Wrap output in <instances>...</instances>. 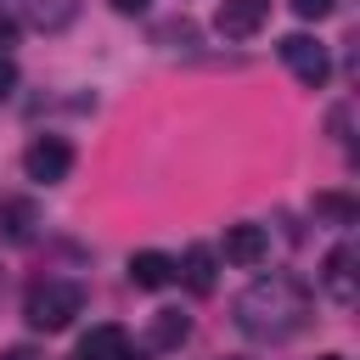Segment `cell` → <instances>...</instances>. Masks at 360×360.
Segmentation results:
<instances>
[{
	"label": "cell",
	"instance_id": "cell-1",
	"mask_svg": "<svg viewBox=\"0 0 360 360\" xmlns=\"http://www.w3.org/2000/svg\"><path fill=\"white\" fill-rule=\"evenodd\" d=\"M309 287L298 281V276H287V270H270V276H259V281H248L242 292H236V304H231V321H236V332L242 338H253V343H287V338H298L304 326H309Z\"/></svg>",
	"mask_w": 360,
	"mask_h": 360
},
{
	"label": "cell",
	"instance_id": "cell-2",
	"mask_svg": "<svg viewBox=\"0 0 360 360\" xmlns=\"http://www.w3.org/2000/svg\"><path fill=\"white\" fill-rule=\"evenodd\" d=\"M79 309H84V287L68 281V276H45V281H34L28 298H22V321H28L34 332H62V326H73Z\"/></svg>",
	"mask_w": 360,
	"mask_h": 360
},
{
	"label": "cell",
	"instance_id": "cell-3",
	"mask_svg": "<svg viewBox=\"0 0 360 360\" xmlns=\"http://www.w3.org/2000/svg\"><path fill=\"white\" fill-rule=\"evenodd\" d=\"M276 51H281V62H287V73H292L298 84L321 90V84L332 79V56H326V45H321L315 34H287Z\"/></svg>",
	"mask_w": 360,
	"mask_h": 360
},
{
	"label": "cell",
	"instance_id": "cell-4",
	"mask_svg": "<svg viewBox=\"0 0 360 360\" xmlns=\"http://www.w3.org/2000/svg\"><path fill=\"white\" fill-rule=\"evenodd\" d=\"M22 174L39 180V186L68 180V174H73V146H68L62 135H34V141L22 146Z\"/></svg>",
	"mask_w": 360,
	"mask_h": 360
},
{
	"label": "cell",
	"instance_id": "cell-5",
	"mask_svg": "<svg viewBox=\"0 0 360 360\" xmlns=\"http://www.w3.org/2000/svg\"><path fill=\"white\" fill-rule=\"evenodd\" d=\"M219 253H225V264H242V270H253V264H264V253H270V231H264V225H253V219H242V225H225V242H219Z\"/></svg>",
	"mask_w": 360,
	"mask_h": 360
},
{
	"label": "cell",
	"instance_id": "cell-6",
	"mask_svg": "<svg viewBox=\"0 0 360 360\" xmlns=\"http://www.w3.org/2000/svg\"><path fill=\"white\" fill-rule=\"evenodd\" d=\"M321 292H326L338 309H354V248H349V242H338V248L326 253V264H321Z\"/></svg>",
	"mask_w": 360,
	"mask_h": 360
},
{
	"label": "cell",
	"instance_id": "cell-7",
	"mask_svg": "<svg viewBox=\"0 0 360 360\" xmlns=\"http://www.w3.org/2000/svg\"><path fill=\"white\" fill-rule=\"evenodd\" d=\"M264 22H270V0H219V11H214V28L225 39H248Z\"/></svg>",
	"mask_w": 360,
	"mask_h": 360
},
{
	"label": "cell",
	"instance_id": "cell-8",
	"mask_svg": "<svg viewBox=\"0 0 360 360\" xmlns=\"http://www.w3.org/2000/svg\"><path fill=\"white\" fill-rule=\"evenodd\" d=\"M129 281H135L141 292H158V287L174 281V259L158 253V248H141V253H129Z\"/></svg>",
	"mask_w": 360,
	"mask_h": 360
},
{
	"label": "cell",
	"instance_id": "cell-9",
	"mask_svg": "<svg viewBox=\"0 0 360 360\" xmlns=\"http://www.w3.org/2000/svg\"><path fill=\"white\" fill-rule=\"evenodd\" d=\"M214 270H219L214 248H186V259H174V276H180L197 298H208V292H214Z\"/></svg>",
	"mask_w": 360,
	"mask_h": 360
},
{
	"label": "cell",
	"instance_id": "cell-10",
	"mask_svg": "<svg viewBox=\"0 0 360 360\" xmlns=\"http://www.w3.org/2000/svg\"><path fill=\"white\" fill-rule=\"evenodd\" d=\"M124 349H129V332L112 326V321H101V326H90V332L79 338V354H73V360H118Z\"/></svg>",
	"mask_w": 360,
	"mask_h": 360
},
{
	"label": "cell",
	"instance_id": "cell-11",
	"mask_svg": "<svg viewBox=\"0 0 360 360\" xmlns=\"http://www.w3.org/2000/svg\"><path fill=\"white\" fill-rule=\"evenodd\" d=\"M22 17H28V28H39V34H62V28L79 17V0H22Z\"/></svg>",
	"mask_w": 360,
	"mask_h": 360
},
{
	"label": "cell",
	"instance_id": "cell-12",
	"mask_svg": "<svg viewBox=\"0 0 360 360\" xmlns=\"http://www.w3.org/2000/svg\"><path fill=\"white\" fill-rule=\"evenodd\" d=\"M186 338H191V315H180V309H158L146 326V349H180Z\"/></svg>",
	"mask_w": 360,
	"mask_h": 360
},
{
	"label": "cell",
	"instance_id": "cell-13",
	"mask_svg": "<svg viewBox=\"0 0 360 360\" xmlns=\"http://www.w3.org/2000/svg\"><path fill=\"white\" fill-rule=\"evenodd\" d=\"M315 219H332V225H354L360 219V202L349 197V191H315Z\"/></svg>",
	"mask_w": 360,
	"mask_h": 360
},
{
	"label": "cell",
	"instance_id": "cell-14",
	"mask_svg": "<svg viewBox=\"0 0 360 360\" xmlns=\"http://www.w3.org/2000/svg\"><path fill=\"white\" fill-rule=\"evenodd\" d=\"M0 231H6L11 242H28V236H34V208H28V202H0Z\"/></svg>",
	"mask_w": 360,
	"mask_h": 360
},
{
	"label": "cell",
	"instance_id": "cell-15",
	"mask_svg": "<svg viewBox=\"0 0 360 360\" xmlns=\"http://www.w3.org/2000/svg\"><path fill=\"white\" fill-rule=\"evenodd\" d=\"M287 6H292L304 22H321V17H332V11H338V0H287Z\"/></svg>",
	"mask_w": 360,
	"mask_h": 360
},
{
	"label": "cell",
	"instance_id": "cell-16",
	"mask_svg": "<svg viewBox=\"0 0 360 360\" xmlns=\"http://www.w3.org/2000/svg\"><path fill=\"white\" fill-rule=\"evenodd\" d=\"M11 90H17V62H11V56H0V101H6Z\"/></svg>",
	"mask_w": 360,
	"mask_h": 360
},
{
	"label": "cell",
	"instance_id": "cell-17",
	"mask_svg": "<svg viewBox=\"0 0 360 360\" xmlns=\"http://www.w3.org/2000/svg\"><path fill=\"white\" fill-rule=\"evenodd\" d=\"M146 6H152V0H112V11H118V17H141Z\"/></svg>",
	"mask_w": 360,
	"mask_h": 360
},
{
	"label": "cell",
	"instance_id": "cell-18",
	"mask_svg": "<svg viewBox=\"0 0 360 360\" xmlns=\"http://www.w3.org/2000/svg\"><path fill=\"white\" fill-rule=\"evenodd\" d=\"M0 360H39V354H34V349H6Z\"/></svg>",
	"mask_w": 360,
	"mask_h": 360
},
{
	"label": "cell",
	"instance_id": "cell-19",
	"mask_svg": "<svg viewBox=\"0 0 360 360\" xmlns=\"http://www.w3.org/2000/svg\"><path fill=\"white\" fill-rule=\"evenodd\" d=\"M6 45H11V22H0V56H6Z\"/></svg>",
	"mask_w": 360,
	"mask_h": 360
},
{
	"label": "cell",
	"instance_id": "cell-20",
	"mask_svg": "<svg viewBox=\"0 0 360 360\" xmlns=\"http://www.w3.org/2000/svg\"><path fill=\"white\" fill-rule=\"evenodd\" d=\"M315 360H343V354H315Z\"/></svg>",
	"mask_w": 360,
	"mask_h": 360
},
{
	"label": "cell",
	"instance_id": "cell-21",
	"mask_svg": "<svg viewBox=\"0 0 360 360\" xmlns=\"http://www.w3.org/2000/svg\"><path fill=\"white\" fill-rule=\"evenodd\" d=\"M219 360H248V354H219Z\"/></svg>",
	"mask_w": 360,
	"mask_h": 360
},
{
	"label": "cell",
	"instance_id": "cell-22",
	"mask_svg": "<svg viewBox=\"0 0 360 360\" xmlns=\"http://www.w3.org/2000/svg\"><path fill=\"white\" fill-rule=\"evenodd\" d=\"M0 6H6V0H0Z\"/></svg>",
	"mask_w": 360,
	"mask_h": 360
}]
</instances>
